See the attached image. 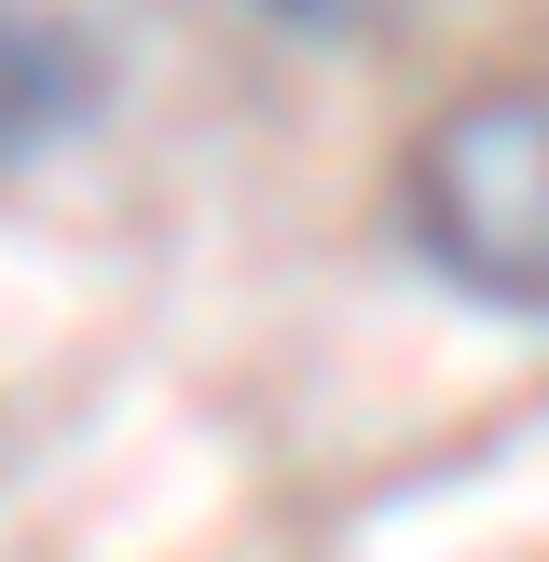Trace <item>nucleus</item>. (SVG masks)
<instances>
[{"label":"nucleus","mask_w":549,"mask_h":562,"mask_svg":"<svg viewBox=\"0 0 549 562\" xmlns=\"http://www.w3.org/2000/svg\"><path fill=\"white\" fill-rule=\"evenodd\" d=\"M399 234L453 302L549 316V82H467L399 151Z\"/></svg>","instance_id":"obj_1"},{"label":"nucleus","mask_w":549,"mask_h":562,"mask_svg":"<svg viewBox=\"0 0 549 562\" xmlns=\"http://www.w3.org/2000/svg\"><path fill=\"white\" fill-rule=\"evenodd\" d=\"M97 110H110V55L42 0H0V179L42 165L55 137H82Z\"/></svg>","instance_id":"obj_2"},{"label":"nucleus","mask_w":549,"mask_h":562,"mask_svg":"<svg viewBox=\"0 0 549 562\" xmlns=\"http://www.w3.org/2000/svg\"><path fill=\"white\" fill-rule=\"evenodd\" d=\"M261 27H302V42H329V27H357V14H384V0H247Z\"/></svg>","instance_id":"obj_3"}]
</instances>
